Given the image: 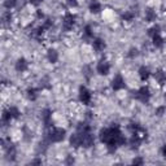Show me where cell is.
<instances>
[{
    "instance_id": "7a4b0ae2",
    "label": "cell",
    "mask_w": 166,
    "mask_h": 166,
    "mask_svg": "<svg viewBox=\"0 0 166 166\" xmlns=\"http://www.w3.org/2000/svg\"><path fill=\"white\" fill-rule=\"evenodd\" d=\"M151 97V94H149V90L148 87H140L138 91H136V99L140 100L142 103H147Z\"/></svg>"
},
{
    "instance_id": "4316f807",
    "label": "cell",
    "mask_w": 166,
    "mask_h": 166,
    "mask_svg": "<svg viewBox=\"0 0 166 166\" xmlns=\"http://www.w3.org/2000/svg\"><path fill=\"white\" fill-rule=\"evenodd\" d=\"M138 55V51L136 49H131V53H130V57H134V56Z\"/></svg>"
},
{
    "instance_id": "d6986e66",
    "label": "cell",
    "mask_w": 166,
    "mask_h": 166,
    "mask_svg": "<svg viewBox=\"0 0 166 166\" xmlns=\"http://www.w3.org/2000/svg\"><path fill=\"white\" fill-rule=\"evenodd\" d=\"M16 3H17V0H5V2H4V5H5L8 9H11V8H13L16 5Z\"/></svg>"
},
{
    "instance_id": "5bb4252c",
    "label": "cell",
    "mask_w": 166,
    "mask_h": 166,
    "mask_svg": "<svg viewBox=\"0 0 166 166\" xmlns=\"http://www.w3.org/2000/svg\"><path fill=\"white\" fill-rule=\"evenodd\" d=\"M155 78L157 79V82H158L160 85H162V83L166 81V74H165V73H162L161 70H158V72H157V73L155 74Z\"/></svg>"
},
{
    "instance_id": "6da1fadb",
    "label": "cell",
    "mask_w": 166,
    "mask_h": 166,
    "mask_svg": "<svg viewBox=\"0 0 166 166\" xmlns=\"http://www.w3.org/2000/svg\"><path fill=\"white\" fill-rule=\"evenodd\" d=\"M65 138V130L64 129H60V127H55L49 131V140L53 142V143H57L64 140Z\"/></svg>"
},
{
    "instance_id": "52a82bcc",
    "label": "cell",
    "mask_w": 166,
    "mask_h": 166,
    "mask_svg": "<svg viewBox=\"0 0 166 166\" xmlns=\"http://www.w3.org/2000/svg\"><path fill=\"white\" fill-rule=\"evenodd\" d=\"M70 144L73 147H75V148L82 145V136H81L79 132H75V134H73L70 136Z\"/></svg>"
},
{
    "instance_id": "f1b7e54d",
    "label": "cell",
    "mask_w": 166,
    "mask_h": 166,
    "mask_svg": "<svg viewBox=\"0 0 166 166\" xmlns=\"http://www.w3.org/2000/svg\"><path fill=\"white\" fill-rule=\"evenodd\" d=\"M74 162V160L72 158V157H68V160H66V164H73Z\"/></svg>"
},
{
    "instance_id": "e0dca14e",
    "label": "cell",
    "mask_w": 166,
    "mask_h": 166,
    "mask_svg": "<svg viewBox=\"0 0 166 166\" xmlns=\"http://www.w3.org/2000/svg\"><path fill=\"white\" fill-rule=\"evenodd\" d=\"M8 110H9V113L12 114L13 118H18V117H20V110H18V109H17L16 107H11L9 109H8Z\"/></svg>"
},
{
    "instance_id": "3957f363",
    "label": "cell",
    "mask_w": 166,
    "mask_h": 166,
    "mask_svg": "<svg viewBox=\"0 0 166 166\" xmlns=\"http://www.w3.org/2000/svg\"><path fill=\"white\" fill-rule=\"evenodd\" d=\"M74 22H75V17H74L72 13H66L62 20V26H64V30H70L73 27Z\"/></svg>"
},
{
    "instance_id": "44dd1931",
    "label": "cell",
    "mask_w": 166,
    "mask_h": 166,
    "mask_svg": "<svg viewBox=\"0 0 166 166\" xmlns=\"http://www.w3.org/2000/svg\"><path fill=\"white\" fill-rule=\"evenodd\" d=\"M132 18H134V14L131 12H126L123 14V20H126V21H131Z\"/></svg>"
},
{
    "instance_id": "484cf974",
    "label": "cell",
    "mask_w": 166,
    "mask_h": 166,
    "mask_svg": "<svg viewBox=\"0 0 166 166\" xmlns=\"http://www.w3.org/2000/svg\"><path fill=\"white\" fill-rule=\"evenodd\" d=\"M30 3H31L33 5H39V4L42 3V0H30Z\"/></svg>"
},
{
    "instance_id": "8fae6325",
    "label": "cell",
    "mask_w": 166,
    "mask_h": 166,
    "mask_svg": "<svg viewBox=\"0 0 166 166\" xmlns=\"http://www.w3.org/2000/svg\"><path fill=\"white\" fill-rule=\"evenodd\" d=\"M90 11L92 13H99L100 11H101V5H100V3L97 2V0H94V2H91L90 4Z\"/></svg>"
},
{
    "instance_id": "2e32d148",
    "label": "cell",
    "mask_w": 166,
    "mask_h": 166,
    "mask_svg": "<svg viewBox=\"0 0 166 166\" xmlns=\"http://www.w3.org/2000/svg\"><path fill=\"white\" fill-rule=\"evenodd\" d=\"M153 44L156 47H161L164 44V40H162V38H161L158 34H156V35H153Z\"/></svg>"
},
{
    "instance_id": "9c48e42d",
    "label": "cell",
    "mask_w": 166,
    "mask_h": 166,
    "mask_svg": "<svg viewBox=\"0 0 166 166\" xmlns=\"http://www.w3.org/2000/svg\"><path fill=\"white\" fill-rule=\"evenodd\" d=\"M104 48H105V42L103 40V39H95L94 40V49L95 51H104Z\"/></svg>"
},
{
    "instance_id": "4fadbf2b",
    "label": "cell",
    "mask_w": 166,
    "mask_h": 166,
    "mask_svg": "<svg viewBox=\"0 0 166 166\" xmlns=\"http://www.w3.org/2000/svg\"><path fill=\"white\" fill-rule=\"evenodd\" d=\"M47 56H48V60H49L52 64L56 62L57 59H59V55H57V52H56L55 49H49V51H48V55Z\"/></svg>"
},
{
    "instance_id": "7c38bea8",
    "label": "cell",
    "mask_w": 166,
    "mask_h": 166,
    "mask_svg": "<svg viewBox=\"0 0 166 166\" xmlns=\"http://www.w3.org/2000/svg\"><path fill=\"white\" fill-rule=\"evenodd\" d=\"M139 75H140V79L142 81H147L149 78V70L145 68V66H142L139 69Z\"/></svg>"
},
{
    "instance_id": "83f0119b",
    "label": "cell",
    "mask_w": 166,
    "mask_h": 166,
    "mask_svg": "<svg viewBox=\"0 0 166 166\" xmlns=\"http://www.w3.org/2000/svg\"><path fill=\"white\" fill-rule=\"evenodd\" d=\"M86 77L87 78H90V75H91V70H90V68H86Z\"/></svg>"
},
{
    "instance_id": "5b68a950",
    "label": "cell",
    "mask_w": 166,
    "mask_h": 166,
    "mask_svg": "<svg viewBox=\"0 0 166 166\" xmlns=\"http://www.w3.org/2000/svg\"><path fill=\"white\" fill-rule=\"evenodd\" d=\"M112 87H113V90H116V91L123 88L125 81H123V78H122V75H116L114 77V79L112 81Z\"/></svg>"
},
{
    "instance_id": "7402d4cb",
    "label": "cell",
    "mask_w": 166,
    "mask_h": 166,
    "mask_svg": "<svg viewBox=\"0 0 166 166\" xmlns=\"http://www.w3.org/2000/svg\"><path fill=\"white\" fill-rule=\"evenodd\" d=\"M164 112H165V107H160V108H157L156 114H157V116H162Z\"/></svg>"
},
{
    "instance_id": "ffe728a7",
    "label": "cell",
    "mask_w": 166,
    "mask_h": 166,
    "mask_svg": "<svg viewBox=\"0 0 166 166\" xmlns=\"http://www.w3.org/2000/svg\"><path fill=\"white\" fill-rule=\"evenodd\" d=\"M85 37L86 38H92V29H91V26H86L85 27Z\"/></svg>"
},
{
    "instance_id": "9a60e30c",
    "label": "cell",
    "mask_w": 166,
    "mask_h": 166,
    "mask_svg": "<svg viewBox=\"0 0 166 166\" xmlns=\"http://www.w3.org/2000/svg\"><path fill=\"white\" fill-rule=\"evenodd\" d=\"M145 18H147L148 22H152V21H155V18H156V13L152 9H148L145 13Z\"/></svg>"
},
{
    "instance_id": "f546056e",
    "label": "cell",
    "mask_w": 166,
    "mask_h": 166,
    "mask_svg": "<svg viewBox=\"0 0 166 166\" xmlns=\"http://www.w3.org/2000/svg\"><path fill=\"white\" fill-rule=\"evenodd\" d=\"M162 152H164V156H165V157H166V145H165V147H164V151H162Z\"/></svg>"
},
{
    "instance_id": "d4e9b609",
    "label": "cell",
    "mask_w": 166,
    "mask_h": 166,
    "mask_svg": "<svg viewBox=\"0 0 166 166\" xmlns=\"http://www.w3.org/2000/svg\"><path fill=\"white\" fill-rule=\"evenodd\" d=\"M132 164H135V165H142V164H143V160H142V158H135V160L132 161Z\"/></svg>"
},
{
    "instance_id": "4dcf8cb0",
    "label": "cell",
    "mask_w": 166,
    "mask_h": 166,
    "mask_svg": "<svg viewBox=\"0 0 166 166\" xmlns=\"http://www.w3.org/2000/svg\"><path fill=\"white\" fill-rule=\"evenodd\" d=\"M165 100H166V95H165Z\"/></svg>"
},
{
    "instance_id": "30bf717a",
    "label": "cell",
    "mask_w": 166,
    "mask_h": 166,
    "mask_svg": "<svg viewBox=\"0 0 166 166\" xmlns=\"http://www.w3.org/2000/svg\"><path fill=\"white\" fill-rule=\"evenodd\" d=\"M42 120L46 123V126H49V123H51V110L49 109H44V110L42 112Z\"/></svg>"
},
{
    "instance_id": "cb8c5ba5",
    "label": "cell",
    "mask_w": 166,
    "mask_h": 166,
    "mask_svg": "<svg viewBox=\"0 0 166 166\" xmlns=\"http://www.w3.org/2000/svg\"><path fill=\"white\" fill-rule=\"evenodd\" d=\"M51 26H52V21L51 20H47L46 22H44V25H43V27H44V29H49Z\"/></svg>"
},
{
    "instance_id": "8992f818",
    "label": "cell",
    "mask_w": 166,
    "mask_h": 166,
    "mask_svg": "<svg viewBox=\"0 0 166 166\" xmlns=\"http://www.w3.org/2000/svg\"><path fill=\"white\" fill-rule=\"evenodd\" d=\"M109 69H110V66H109V64L107 62V61H100V62L97 64L96 70H97L99 74H101V75H107V74L109 73Z\"/></svg>"
},
{
    "instance_id": "277c9868",
    "label": "cell",
    "mask_w": 166,
    "mask_h": 166,
    "mask_svg": "<svg viewBox=\"0 0 166 166\" xmlns=\"http://www.w3.org/2000/svg\"><path fill=\"white\" fill-rule=\"evenodd\" d=\"M79 99H81V101L85 104V105H88L90 101H91V94H90V91L86 88V87H81V90H79Z\"/></svg>"
},
{
    "instance_id": "ba28073f",
    "label": "cell",
    "mask_w": 166,
    "mask_h": 166,
    "mask_svg": "<svg viewBox=\"0 0 166 166\" xmlns=\"http://www.w3.org/2000/svg\"><path fill=\"white\" fill-rule=\"evenodd\" d=\"M26 69H27V61H26L25 59H20L18 61L16 62V70L17 72H25Z\"/></svg>"
},
{
    "instance_id": "603a6c76",
    "label": "cell",
    "mask_w": 166,
    "mask_h": 166,
    "mask_svg": "<svg viewBox=\"0 0 166 166\" xmlns=\"http://www.w3.org/2000/svg\"><path fill=\"white\" fill-rule=\"evenodd\" d=\"M3 20L5 21V22H7V21H9V20H11V13H9V12H5V13H4V14H3Z\"/></svg>"
},
{
    "instance_id": "ac0fdd59",
    "label": "cell",
    "mask_w": 166,
    "mask_h": 166,
    "mask_svg": "<svg viewBox=\"0 0 166 166\" xmlns=\"http://www.w3.org/2000/svg\"><path fill=\"white\" fill-rule=\"evenodd\" d=\"M38 90L37 88H30L27 91V96H29V99H31V100H35L37 99V96H38Z\"/></svg>"
}]
</instances>
